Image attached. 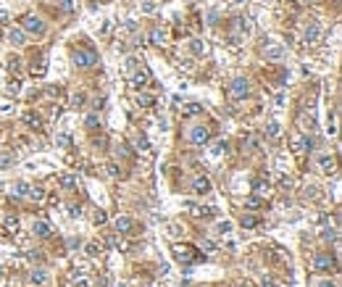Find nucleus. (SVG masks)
Segmentation results:
<instances>
[{
	"instance_id": "f257e3e1",
	"label": "nucleus",
	"mask_w": 342,
	"mask_h": 287,
	"mask_svg": "<svg viewBox=\"0 0 342 287\" xmlns=\"http://www.w3.org/2000/svg\"><path fill=\"white\" fill-rule=\"evenodd\" d=\"M97 61V53L93 48H74L71 50V64L77 66V69H90V66H95Z\"/></svg>"
},
{
	"instance_id": "f03ea898",
	"label": "nucleus",
	"mask_w": 342,
	"mask_h": 287,
	"mask_svg": "<svg viewBox=\"0 0 342 287\" xmlns=\"http://www.w3.org/2000/svg\"><path fill=\"white\" fill-rule=\"evenodd\" d=\"M21 32H24V34H32V37H42V34H45L42 19L34 16V13H27V16L21 19Z\"/></svg>"
},
{
	"instance_id": "7ed1b4c3",
	"label": "nucleus",
	"mask_w": 342,
	"mask_h": 287,
	"mask_svg": "<svg viewBox=\"0 0 342 287\" xmlns=\"http://www.w3.org/2000/svg\"><path fill=\"white\" fill-rule=\"evenodd\" d=\"M171 253H174V258H177L179 263H195V261H200V251L192 248V245H174Z\"/></svg>"
},
{
	"instance_id": "20e7f679",
	"label": "nucleus",
	"mask_w": 342,
	"mask_h": 287,
	"mask_svg": "<svg viewBox=\"0 0 342 287\" xmlns=\"http://www.w3.org/2000/svg\"><path fill=\"white\" fill-rule=\"evenodd\" d=\"M129 71H132V87H145L150 82V71L145 69V66H137L134 58H129Z\"/></svg>"
},
{
	"instance_id": "39448f33",
	"label": "nucleus",
	"mask_w": 342,
	"mask_h": 287,
	"mask_svg": "<svg viewBox=\"0 0 342 287\" xmlns=\"http://www.w3.org/2000/svg\"><path fill=\"white\" fill-rule=\"evenodd\" d=\"M250 95V82L245 77H237L229 82V97L232 100H242V97Z\"/></svg>"
},
{
	"instance_id": "423d86ee",
	"label": "nucleus",
	"mask_w": 342,
	"mask_h": 287,
	"mask_svg": "<svg viewBox=\"0 0 342 287\" xmlns=\"http://www.w3.org/2000/svg\"><path fill=\"white\" fill-rule=\"evenodd\" d=\"M208 137H211V132H208V127H203V124L189 127V132H187V140L192 142V145H205Z\"/></svg>"
},
{
	"instance_id": "0eeeda50",
	"label": "nucleus",
	"mask_w": 342,
	"mask_h": 287,
	"mask_svg": "<svg viewBox=\"0 0 342 287\" xmlns=\"http://www.w3.org/2000/svg\"><path fill=\"white\" fill-rule=\"evenodd\" d=\"M318 37H321V27H318V21H308L306 29H303V40L308 45H316Z\"/></svg>"
},
{
	"instance_id": "6e6552de",
	"label": "nucleus",
	"mask_w": 342,
	"mask_h": 287,
	"mask_svg": "<svg viewBox=\"0 0 342 287\" xmlns=\"http://www.w3.org/2000/svg\"><path fill=\"white\" fill-rule=\"evenodd\" d=\"M332 266H334V255H329V253H316L313 255V269L326 271V269H332Z\"/></svg>"
},
{
	"instance_id": "1a4fd4ad",
	"label": "nucleus",
	"mask_w": 342,
	"mask_h": 287,
	"mask_svg": "<svg viewBox=\"0 0 342 287\" xmlns=\"http://www.w3.org/2000/svg\"><path fill=\"white\" fill-rule=\"evenodd\" d=\"M263 56L269 58V61H279V58L284 56V45H274V42L263 45Z\"/></svg>"
},
{
	"instance_id": "9d476101",
	"label": "nucleus",
	"mask_w": 342,
	"mask_h": 287,
	"mask_svg": "<svg viewBox=\"0 0 342 287\" xmlns=\"http://www.w3.org/2000/svg\"><path fill=\"white\" fill-rule=\"evenodd\" d=\"M134 229V219L132 216H119L116 219V232L119 235H129Z\"/></svg>"
},
{
	"instance_id": "9b49d317",
	"label": "nucleus",
	"mask_w": 342,
	"mask_h": 287,
	"mask_svg": "<svg viewBox=\"0 0 342 287\" xmlns=\"http://www.w3.org/2000/svg\"><path fill=\"white\" fill-rule=\"evenodd\" d=\"M24 124H27L32 132H42V119L37 116L34 111H27V113H24Z\"/></svg>"
},
{
	"instance_id": "f8f14e48",
	"label": "nucleus",
	"mask_w": 342,
	"mask_h": 287,
	"mask_svg": "<svg viewBox=\"0 0 342 287\" xmlns=\"http://www.w3.org/2000/svg\"><path fill=\"white\" fill-rule=\"evenodd\" d=\"M58 182H61V187H66V190H77V187H79V179H77V174H68V171H66V174H61V177H58Z\"/></svg>"
},
{
	"instance_id": "ddd939ff",
	"label": "nucleus",
	"mask_w": 342,
	"mask_h": 287,
	"mask_svg": "<svg viewBox=\"0 0 342 287\" xmlns=\"http://www.w3.org/2000/svg\"><path fill=\"white\" fill-rule=\"evenodd\" d=\"M16 150H0V169H8V166L16 163Z\"/></svg>"
},
{
	"instance_id": "4468645a",
	"label": "nucleus",
	"mask_w": 342,
	"mask_h": 287,
	"mask_svg": "<svg viewBox=\"0 0 342 287\" xmlns=\"http://www.w3.org/2000/svg\"><path fill=\"white\" fill-rule=\"evenodd\" d=\"M32 235H34V237H50V224L37 219V222L32 224Z\"/></svg>"
},
{
	"instance_id": "2eb2a0df",
	"label": "nucleus",
	"mask_w": 342,
	"mask_h": 287,
	"mask_svg": "<svg viewBox=\"0 0 342 287\" xmlns=\"http://www.w3.org/2000/svg\"><path fill=\"white\" fill-rule=\"evenodd\" d=\"M148 40H150V45H163L166 42V29L153 27V29H150V34H148Z\"/></svg>"
},
{
	"instance_id": "dca6fc26",
	"label": "nucleus",
	"mask_w": 342,
	"mask_h": 287,
	"mask_svg": "<svg viewBox=\"0 0 342 287\" xmlns=\"http://www.w3.org/2000/svg\"><path fill=\"white\" fill-rule=\"evenodd\" d=\"M192 190L197 192V195H205V192H211V182L205 177H195L192 179Z\"/></svg>"
},
{
	"instance_id": "f3484780",
	"label": "nucleus",
	"mask_w": 342,
	"mask_h": 287,
	"mask_svg": "<svg viewBox=\"0 0 342 287\" xmlns=\"http://www.w3.org/2000/svg\"><path fill=\"white\" fill-rule=\"evenodd\" d=\"M189 53L197 56V58L205 56V53H208V42H205V40H192V42H189Z\"/></svg>"
},
{
	"instance_id": "a211bd4d",
	"label": "nucleus",
	"mask_w": 342,
	"mask_h": 287,
	"mask_svg": "<svg viewBox=\"0 0 342 287\" xmlns=\"http://www.w3.org/2000/svg\"><path fill=\"white\" fill-rule=\"evenodd\" d=\"M134 103L140 105V108H150V105H155V97L148 95V93H137L134 95Z\"/></svg>"
},
{
	"instance_id": "6ab92c4d",
	"label": "nucleus",
	"mask_w": 342,
	"mask_h": 287,
	"mask_svg": "<svg viewBox=\"0 0 342 287\" xmlns=\"http://www.w3.org/2000/svg\"><path fill=\"white\" fill-rule=\"evenodd\" d=\"M24 40H27V34L21 32V29H16V27L8 29V42L11 45H24Z\"/></svg>"
},
{
	"instance_id": "aec40b11",
	"label": "nucleus",
	"mask_w": 342,
	"mask_h": 287,
	"mask_svg": "<svg viewBox=\"0 0 342 287\" xmlns=\"http://www.w3.org/2000/svg\"><path fill=\"white\" fill-rule=\"evenodd\" d=\"M318 169H321L324 174H332L334 171V158L332 156H318Z\"/></svg>"
},
{
	"instance_id": "412c9836",
	"label": "nucleus",
	"mask_w": 342,
	"mask_h": 287,
	"mask_svg": "<svg viewBox=\"0 0 342 287\" xmlns=\"http://www.w3.org/2000/svg\"><path fill=\"white\" fill-rule=\"evenodd\" d=\"M200 111H203V105H200V103H187L185 108H182V116H185V119H187V116H197Z\"/></svg>"
},
{
	"instance_id": "4be33fe9",
	"label": "nucleus",
	"mask_w": 342,
	"mask_h": 287,
	"mask_svg": "<svg viewBox=\"0 0 342 287\" xmlns=\"http://www.w3.org/2000/svg\"><path fill=\"white\" fill-rule=\"evenodd\" d=\"M27 192H29V185H27V182H21V179L11 185V195H16V198H21V195H27Z\"/></svg>"
},
{
	"instance_id": "5701e85b",
	"label": "nucleus",
	"mask_w": 342,
	"mask_h": 287,
	"mask_svg": "<svg viewBox=\"0 0 342 287\" xmlns=\"http://www.w3.org/2000/svg\"><path fill=\"white\" fill-rule=\"evenodd\" d=\"M3 226H5V232H8V235H13V232H19V219L16 216H5Z\"/></svg>"
},
{
	"instance_id": "b1692460",
	"label": "nucleus",
	"mask_w": 342,
	"mask_h": 287,
	"mask_svg": "<svg viewBox=\"0 0 342 287\" xmlns=\"http://www.w3.org/2000/svg\"><path fill=\"white\" fill-rule=\"evenodd\" d=\"M71 145V134L68 132H58L56 134V148H68Z\"/></svg>"
},
{
	"instance_id": "393cba45",
	"label": "nucleus",
	"mask_w": 342,
	"mask_h": 287,
	"mask_svg": "<svg viewBox=\"0 0 342 287\" xmlns=\"http://www.w3.org/2000/svg\"><path fill=\"white\" fill-rule=\"evenodd\" d=\"M85 127H87L90 132H93V129H100V116H97V113H90V116L85 119Z\"/></svg>"
},
{
	"instance_id": "a878e982",
	"label": "nucleus",
	"mask_w": 342,
	"mask_h": 287,
	"mask_svg": "<svg viewBox=\"0 0 342 287\" xmlns=\"http://www.w3.org/2000/svg\"><path fill=\"white\" fill-rule=\"evenodd\" d=\"M292 150L295 153H306V137H303V134H295L292 137Z\"/></svg>"
},
{
	"instance_id": "bb28decb",
	"label": "nucleus",
	"mask_w": 342,
	"mask_h": 287,
	"mask_svg": "<svg viewBox=\"0 0 342 287\" xmlns=\"http://www.w3.org/2000/svg\"><path fill=\"white\" fill-rule=\"evenodd\" d=\"M266 134H269V137H279V134H282V127H279V122H271L266 124Z\"/></svg>"
},
{
	"instance_id": "cd10ccee",
	"label": "nucleus",
	"mask_w": 342,
	"mask_h": 287,
	"mask_svg": "<svg viewBox=\"0 0 342 287\" xmlns=\"http://www.w3.org/2000/svg\"><path fill=\"white\" fill-rule=\"evenodd\" d=\"M29 198H32V200H37V203H42L45 198H48V195H45V190H42V187H29Z\"/></svg>"
},
{
	"instance_id": "c85d7f7f",
	"label": "nucleus",
	"mask_w": 342,
	"mask_h": 287,
	"mask_svg": "<svg viewBox=\"0 0 342 287\" xmlns=\"http://www.w3.org/2000/svg\"><path fill=\"white\" fill-rule=\"evenodd\" d=\"M32 282L34 285H45V282H48V271H45V269H34L32 271Z\"/></svg>"
},
{
	"instance_id": "c756f323",
	"label": "nucleus",
	"mask_w": 342,
	"mask_h": 287,
	"mask_svg": "<svg viewBox=\"0 0 342 287\" xmlns=\"http://www.w3.org/2000/svg\"><path fill=\"white\" fill-rule=\"evenodd\" d=\"M303 195H306L308 200H321V190H318L316 185H308V187H306V192H303Z\"/></svg>"
},
{
	"instance_id": "7c9ffc66",
	"label": "nucleus",
	"mask_w": 342,
	"mask_h": 287,
	"mask_svg": "<svg viewBox=\"0 0 342 287\" xmlns=\"http://www.w3.org/2000/svg\"><path fill=\"white\" fill-rule=\"evenodd\" d=\"M5 93H8V95H13V97H16V95L21 93V82H19V79H11V82H8V85H5Z\"/></svg>"
},
{
	"instance_id": "2f4dec72",
	"label": "nucleus",
	"mask_w": 342,
	"mask_h": 287,
	"mask_svg": "<svg viewBox=\"0 0 342 287\" xmlns=\"http://www.w3.org/2000/svg\"><path fill=\"white\" fill-rule=\"evenodd\" d=\"M105 222H108V216H105V211H103V208H97V211H93V224H97V226H103Z\"/></svg>"
},
{
	"instance_id": "473e14b6",
	"label": "nucleus",
	"mask_w": 342,
	"mask_h": 287,
	"mask_svg": "<svg viewBox=\"0 0 342 287\" xmlns=\"http://www.w3.org/2000/svg\"><path fill=\"white\" fill-rule=\"evenodd\" d=\"M134 148L140 150V153H145V150L150 148V145H148V137H145V134H137V137H134Z\"/></svg>"
},
{
	"instance_id": "72a5a7b5",
	"label": "nucleus",
	"mask_w": 342,
	"mask_h": 287,
	"mask_svg": "<svg viewBox=\"0 0 342 287\" xmlns=\"http://www.w3.org/2000/svg\"><path fill=\"white\" fill-rule=\"evenodd\" d=\"M232 229H234L232 222H218V224H216V232H218V235H232Z\"/></svg>"
},
{
	"instance_id": "f704fd0d",
	"label": "nucleus",
	"mask_w": 342,
	"mask_h": 287,
	"mask_svg": "<svg viewBox=\"0 0 342 287\" xmlns=\"http://www.w3.org/2000/svg\"><path fill=\"white\" fill-rule=\"evenodd\" d=\"M261 206H263L261 195H250V198H245V208H261Z\"/></svg>"
},
{
	"instance_id": "c9c22d12",
	"label": "nucleus",
	"mask_w": 342,
	"mask_h": 287,
	"mask_svg": "<svg viewBox=\"0 0 342 287\" xmlns=\"http://www.w3.org/2000/svg\"><path fill=\"white\" fill-rule=\"evenodd\" d=\"M234 24H237V29H240L242 34H250V29H253V27H250V21H248V19H242V16H240V19H234Z\"/></svg>"
},
{
	"instance_id": "e433bc0d",
	"label": "nucleus",
	"mask_w": 342,
	"mask_h": 287,
	"mask_svg": "<svg viewBox=\"0 0 342 287\" xmlns=\"http://www.w3.org/2000/svg\"><path fill=\"white\" fill-rule=\"evenodd\" d=\"M8 69H11L13 74L21 71V58H19V56H11V58H8Z\"/></svg>"
},
{
	"instance_id": "4c0bfd02",
	"label": "nucleus",
	"mask_w": 342,
	"mask_h": 287,
	"mask_svg": "<svg viewBox=\"0 0 342 287\" xmlns=\"http://www.w3.org/2000/svg\"><path fill=\"white\" fill-rule=\"evenodd\" d=\"M158 11V3H155V0H148V3H142V13H148V16H150V13H155Z\"/></svg>"
},
{
	"instance_id": "58836bf2",
	"label": "nucleus",
	"mask_w": 342,
	"mask_h": 287,
	"mask_svg": "<svg viewBox=\"0 0 342 287\" xmlns=\"http://www.w3.org/2000/svg\"><path fill=\"white\" fill-rule=\"evenodd\" d=\"M226 150H229V142H226V140H218L216 145H214V153H216V156H221V153H226Z\"/></svg>"
},
{
	"instance_id": "ea45409f",
	"label": "nucleus",
	"mask_w": 342,
	"mask_h": 287,
	"mask_svg": "<svg viewBox=\"0 0 342 287\" xmlns=\"http://www.w3.org/2000/svg\"><path fill=\"white\" fill-rule=\"evenodd\" d=\"M105 171H108V177H113V179L121 177V166L119 163H108V166H105Z\"/></svg>"
},
{
	"instance_id": "a19ab883",
	"label": "nucleus",
	"mask_w": 342,
	"mask_h": 287,
	"mask_svg": "<svg viewBox=\"0 0 342 287\" xmlns=\"http://www.w3.org/2000/svg\"><path fill=\"white\" fill-rule=\"evenodd\" d=\"M255 224H258V219H255V216H250V214H248V216H242V226H248V229H253Z\"/></svg>"
},
{
	"instance_id": "79ce46f5",
	"label": "nucleus",
	"mask_w": 342,
	"mask_h": 287,
	"mask_svg": "<svg viewBox=\"0 0 342 287\" xmlns=\"http://www.w3.org/2000/svg\"><path fill=\"white\" fill-rule=\"evenodd\" d=\"M58 8L66 11V13H71L74 11V3H71V0H58Z\"/></svg>"
},
{
	"instance_id": "37998d69",
	"label": "nucleus",
	"mask_w": 342,
	"mask_h": 287,
	"mask_svg": "<svg viewBox=\"0 0 342 287\" xmlns=\"http://www.w3.org/2000/svg\"><path fill=\"white\" fill-rule=\"evenodd\" d=\"M66 245H68V251H77V248H82V240L79 237H68Z\"/></svg>"
},
{
	"instance_id": "c03bdc74",
	"label": "nucleus",
	"mask_w": 342,
	"mask_h": 287,
	"mask_svg": "<svg viewBox=\"0 0 342 287\" xmlns=\"http://www.w3.org/2000/svg\"><path fill=\"white\" fill-rule=\"evenodd\" d=\"M71 105H74V108L85 105V93H77V95H74V97H71Z\"/></svg>"
},
{
	"instance_id": "a18cd8bd",
	"label": "nucleus",
	"mask_w": 342,
	"mask_h": 287,
	"mask_svg": "<svg viewBox=\"0 0 342 287\" xmlns=\"http://www.w3.org/2000/svg\"><path fill=\"white\" fill-rule=\"evenodd\" d=\"M179 69L185 71V74H192V71H195V64H192V61H182V64H179Z\"/></svg>"
},
{
	"instance_id": "49530a36",
	"label": "nucleus",
	"mask_w": 342,
	"mask_h": 287,
	"mask_svg": "<svg viewBox=\"0 0 342 287\" xmlns=\"http://www.w3.org/2000/svg\"><path fill=\"white\" fill-rule=\"evenodd\" d=\"M85 253H87V255H97V253H100V245H97V243H90V245L85 248Z\"/></svg>"
},
{
	"instance_id": "de8ad7c7",
	"label": "nucleus",
	"mask_w": 342,
	"mask_h": 287,
	"mask_svg": "<svg viewBox=\"0 0 342 287\" xmlns=\"http://www.w3.org/2000/svg\"><path fill=\"white\" fill-rule=\"evenodd\" d=\"M261 287H277V282H274V277L263 274V277H261Z\"/></svg>"
},
{
	"instance_id": "09e8293b",
	"label": "nucleus",
	"mask_w": 342,
	"mask_h": 287,
	"mask_svg": "<svg viewBox=\"0 0 342 287\" xmlns=\"http://www.w3.org/2000/svg\"><path fill=\"white\" fill-rule=\"evenodd\" d=\"M279 185H282V187H287V190H290V187H292V179L287 177V174H279Z\"/></svg>"
},
{
	"instance_id": "8fccbe9b",
	"label": "nucleus",
	"mask_w": 342,
	"mask_h": 287,
	"mask_svg": "<svg viewBox=\"0 0 342 287\" xmlns=\"http://www.w3.org/2000/svg\"><path fill=\"white\" fill-rule=\"evenodd\" d=\"M179 232H185L179 224H169V235H171V237H179Z\"/></svg>"
},
{
	"instance_id": "3c124183",
	"label": "nucleus",
	"mask_w": 342,
	"mask_h": 287,
	"mask_svg": "<svg viewBox=\"0 0 342 287\" xmlns=\"http://www.w3.org/2000/svg\"><path fill=\"white\" fill-rule=\"evenodd\" d=\"M68 216H71V219H79V216H82V208H79V206H68Z\"/></svg>"
},
{
	"instance_id": "603ef678",
	"label": "nucleus",
	"mask_w": 342,
	"mask_h": 287,
	"mask_svg": "<svg viewBox=\"0 0 342 287\" xmlns=\"http://www.w3.org/2000/svg\"><path fill=\"white\" fill-rule=\"evenodd\" d=\"M74 282H77V287H93L87 277H74Z\"/></svg>"
},
{
	"instance_id": "864d4df0",
	"label": "nucleus",
	"mask_w": 342,
	"mask_h": 287,
	"mask_svg": "<svg viewBox=\"0 0 342 287\" xmlns=\"http://www.w3.org/2000/svg\"><path fill=\"white\" fill-rule=\"evenodd\" d=\"M200 248H203V251H205V253H211V251H214V248H216V245H214V243H211V240H203V243H200Z\"/></svg>"
},
{
	"instance_id": "5fc2aeb1",
	"label": "nucleus",
	"mask_w": 342,
	"mask_h": 287,
	"mask_svg": "<svg viewBox=\"0 0 342 287\" xmlns=\"http://www.w3.org/2000/svg\"><path fill=\"white\" fill-rule=\"evenodd\" d=\"M61 93H63V90H61V85H56V87H50V90H48V95H50V97H58Z\"/></svg>"
},
{
	"instance_id": "6e6d98bb",
	"label": "nucleus",
	"mask_w": 342,
	"mask_h": 287,
	"mask_svg": "<svg viewBox=\"0 0 342 287\" xmlns=\"http://www.w3.org/2000/svg\"><path fill=\"white\" fill-rule=\"evenodd\" d=\"M316 287H334V282H332V279H318Z\"/></svg>"
},
{
	"instance_id": "4d7b16f0",
	"label": "nucleus",
	"mask_w": 342,
	"mask_h": 287,
	"mask_svg": "<svg viewBox=\"0 0 342 287\" xmlns=\"http://www.w3.org/2000/svg\"><path fill=\"white\" fill-rule=\"evenodd\" d=\"M124 29H126V32H134V29H137V24H134V21H132V19H129V21H126V24H124Z\"/></svg>"
},
{
	"instance_id": "13d9d810",
	"label": "nucleus",
	"mask_w": 342,
	"mask_h": 287,
	"mask_svg": "<svg viewBox=\"0 0 342 287\" xmlns=\"http://www.w3.org/2000/svg\"><path fill=\"white\" fill-rule=\"evenodd\" d=\"M111 32V21H103V29H100V34H108Z\"/></svg>"
},
{
	"instance_id": "bf43d9fd",
	"label": "nucleus",
	"mask_w": 342,
	"mask_h": 287,
	"mask_svg": "<svg viewBox=\"0 0 342 287\" xmlns=\"http://www.w3.org/2000/svg\"><path fill=\"white\" fill-rule=\"evenodd\" d=\"M208 24H216V11H208Z\"/></svg>"
},
{
	"instance_id": "052dcab7",
	"label": "nucleus",
	"mask_w": 342,
	"mask_h": 287,
	"mask_svg": "<svg viewBox=\"0 0 342 287\" xmlns=\"http://www.w3.org/2000/svg\"><path fill=\"white\" fill-rule=\"evenodd\" d=\"M306 3H318V0H306Z\"/></svg>"
},
{
	"instance_id": "680f3d73",
	"label": "nucleus",
	"mask_w": 342,
	"mask_h": 287,
	"mask_svg": "<svg viewBox=\"0 0 342 287\" xmlns=\"http://www.w3.org/2000/svg\"><path fill=\"white\" fill-rule=\"evenodd\" d=\"M142 287H155V285H142Z\"/></svg>"
},
{
	"instance_id": "e2e57ef3",
	"label": "nucleus",
	"mask_w": 342,
	"mask_h": 287,
	"mask_svg": "<svg viewBox=\"0 0 342 287\" xmlns=\"http://www.w3.org/2000/svg\"><path fill=\"white\" fill-rule=\"evenodd\" d=\"M97 3H108V0H97Z\"/></svg>"
},
{
	"instance_id": "0e129e2a",
	"label": "nucleus",
	"mask_w": 342,
	"mask_h": 287,
	"mask_svg": "<svg viewBox=\"0 0 342 287\" xmlns=\"http://www.w3.org/2000/svg\"><path fill=\"white\" fill-rule=\"evenodd\" d=\"M234 3H242V0H234Z\"/></svg>"
},
{
	"instance_id": "69168bd1",
	"label": "nucleus",
	"mask_w": 342,
	"mask_h": 287,
	"mask_svg": "<svg viewBox=\"0 0 342 287\" xmlns=\"http://www.w3.org/2000/svg\"><path fill=\"white\" fill-rule=\"evenodd\" d=\"M0 277H3V269H0Z\"/></svg>"
},
{
	"instance_id": "338daca9",
	"label": "nucleus",
	"mask_w": 342,
	"mask_h": 287,
	"mask_svg": "<svg viewBox=\"0 0 342 287\" xmlns=\"http://www.w3.org/2000/svg\"><path fill=\"white\" fill-rule=\"evenodd\" d=\"M0 37H3V29H0Z\"/></svg>"
}]
</instances>
